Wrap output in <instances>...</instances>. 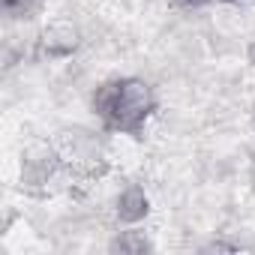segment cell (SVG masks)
<instances>
[{"label":"cell","instance_id":"6da1fadb","mask_svg":"<svg viewBox=\"0 0 255 255\" xmlns=\"http://www.w3.org/2000/svg\"><path fill=\"white\" fill-rule=\"evenodd\" d=\"M96 105L108 120V126L135 135L150 117V111L156 108V99H153V87L144 78H120L102 87Z\"/></svg>","mask_w":255,"mask_h":255},{"label":"cell","instance_id":"7a4b0ae2","mask_svg":"<svg viewBox=\"0 0 255 255\" xmlns=\"http://www.w3.org/2000/svg\"><path fill=\"white\" fill-rule=\"evenodd\" d=\"M147 210H150V201H147V195H144L141 186H129V189L120 192V198H117V216H120V222L135 225V222H141L147 216Z\"/></svg>","mask_w":255,"mask_h":255},{"label":"cell","instance_id":"3957f363","mask_svg":"<svg viewBox=\"0 0 255 255\" xmlns=\"http://www.w3.org/2000/svg\"><path fill=\"white\" fill-rule=\"evenodd\" d=\"M114 249H120V252H144V249H147V240L138 237L135 231H126L123 237L114 240Z\"/></svg>","mask_w":255,"mask_h":255},{"label":"cell","instance_id":"277c9868","mask_svg":"<svg viewBox=\"0 0 255 255\" xmlns=\"http://www.w3.org/2000/svg\"><path fill=\"white\" fill-rule=\"evenodd\" d=\"M42 0H3V9L6 12H27L33 6H39Z\"/></svg>","mask_w":255,"mask_h":255},{"label":"cell","instance_id":"5b68a950","mask_svg":"<svg viewBox=\"0 0 255 255\" xmlns=\"http://www.w3.org/2000/svg\"><path fill=\"white\" fill-rule=\"evenodd\" d=\"M186 6H201V3H207V0H183Z\"/></svg>","mask_w":255,"mask_h":255}]
</instances>
